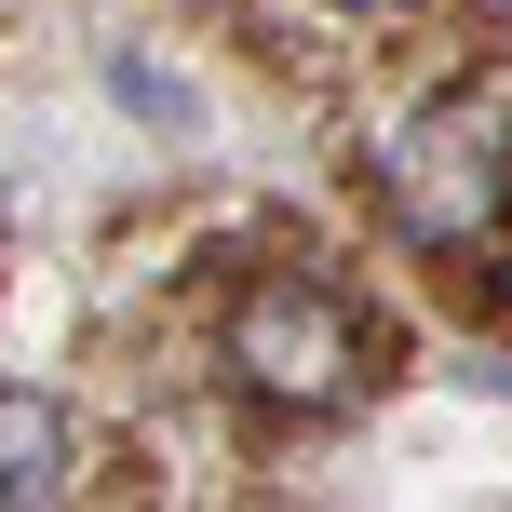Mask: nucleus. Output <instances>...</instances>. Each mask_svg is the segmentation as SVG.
<instances>
[{
    "mask_svg": "<svg viewBox=\"0 0 512 512\" xmlns=\"http://www.w3.org/2000/svg\"><path fill=\"white\" fill-rule=\"evenodd\" d=\"M337 14H364V27H391V14H405V0H337Z\"/></svg>",
    "mask_w": 512,
    "mask_h": 512,
    "instance_id": "4",
    "label": "nucleus"
},
{
    "mask_svg": "<svg viewBox=\"0 0 512 512\" xmlns=\"http://www.w3.org/2000/svg\"><path fill=\"white\" fill-rule=\"evenodd\" d=\"M364 364H378V324H364L337 283H310V270H270V283L230 310V378H243L256 418H324V405H351Z\"/></svg>",
    "mask_w": 512,
    "mask_h": 512,
    "instance_id": "2",
    "label": "nucleus"
},
{
    "mask_svg": "<svg viewBox=\"0 0 512 512\" xmlns=\"http://www.w3.org/2000/svg\"><path fill=\"white\" fill-rule=\"evenodd\" d=\"M378 203H391V230L432 243V256L499 243V216H512V95L445 81L432 108H405L391 149H378Z\"/></svg>",
    "mask_w": 512,
    "mask_h": 512,
    "instance_id": "1",
    "label": "nucleus"
},
{
    "mask_svg": "<svg viewBox=\"0 0 512 512\" xmlns=\"http://www.w3.org/2000/svg\"><path fill=\"white\" fill-rule=\"evenodd\" d=\"M81 445H68V405H41V391H0V512L27 499H68Z\"/></svg>",
    "mask_w": 512,
    "mask_h": 512,
    "instance_id": "3",
    "label": "nucleus"
}]
</instances>
